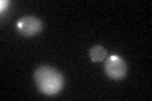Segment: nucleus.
<instances>
[{
  "label": "nucleus",
  "instance_id": "2",
  "mask_svg": "<svg viewBox=\"0 0 152 101\" xmlns=\"http://www.w3.org/2000/svg\"><path fill=\"white\" fill-rule=\"evenodd\" d=\"M104 72L112 80H122L126 77L128 72L127 62L118 54H110L104 62Z\"/></svg>",
  "mask_w": 152,
  "mask_h": 101
},
{
  "label": "nucleus",
  "instance_id": "3",
  "mask_svg": "<svg viewBox=\"0 0 152 101\" xmlns=\"http://www.w3.org/2000/svg\"><path fill=\"white\" fill-rule=\"evenodd\" d=\"M15 28L19 34L23 37H34L42 32L43 23H42L39 18L33 17V15H27L18 19Z\"/></svg>",
  "mask_w": 152,
  "mask_h": 101
},
{
  "label": "nucleus",
  "instance_id": "5",
  "mask_svg": "<svg viewBox=\"0 0 152 101\" xmlns=\"http://www.w3.org/2000/svg\"><path fill=\"white\" fill-rule=\"evenodd\" d=\"M8 5H9V1H8V0H5V1L3 0V1H1V12H4V8L7 9Z\"/></svg>",
  "mask_w": 152,
  "mask_h": 101
},
{
  "label": "nucleus",
  "instance_id": "4",
  "mask_svg": "<svg viewBox=\"0 0 152 101\" xmlns=\"http://www.w3.org/2000/svg\"><path fill=\"white\" fill-rule=\"evenodd\" d=\"M89 57L91 62H102L105 61V58L108 57V51L105 47H103L100 44L93 46L89 51Z\"/></svg>",
  "mask_w": 152,
  "mask_h": 101
},
{
  "label": "nucleus",
  "instance_id": "1",
  "mask_svg": "<svg viewBox=\"0 0 152 101\" xmlns=\"http://www.w3.org/2000/svg\"><path fill=\"white\" fill-rule=\"evenodd\" d=\"M36 86L43 95H57L65 86V78L58 70L51 66H39L33 73Z\"/></svg>",
  "mask_w": 152,
  "mask_h": 101
}]
</instances>
